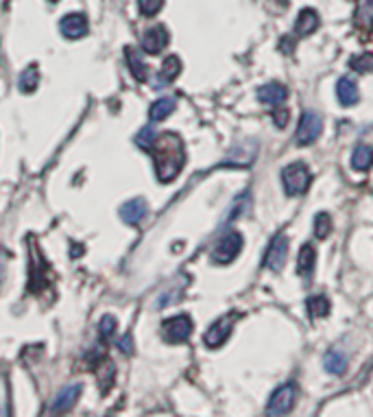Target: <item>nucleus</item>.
<instances>
[{
    "label": "nucleus",
    "mask_w": 373,
    "mask_h": 417,
    "mask_svg": "<svg viewBox=\"0 0 373 417\" xmlns=\"http://www.w3.org/2000/svg\"><path fill=\"white\" fill-rule=\"evenodd\" d=\"M149 151L153 153L155 173L162 184L173 182V179L182 173L186 164V149H184V140L177 133L169 131V133L157 136L153 147Z\"/></svg>",
    "instance_id": "nucleus-1"
},
{
    "label": "nucleus",
    "mask_w": 373,
    "mask_h": 417,
    "mask_svg": "<svg viewBox=\"0 0 373 417\" xmlns=\"http://www.w3.org/2000/svg\"><path fill=\"white\" fill-rule=\"evenodd\" d=\"M310 182H312V173L303 162H293L282 171V184L288 197H299V194H303L310 188Z\"/></svg>",
    "instance_id": "nucleus-2"
},
{
    "label": "nucleus",
    "mask_w": 373,
    "mask_h": 417,
    "mask_svg": "<svg viewBox=\"0 0 373 417\" xmlns=\"http://www.w3.org/2000/svg\"><path fill=\"white\" fill-rule=\"evenodd\" d=\"M242 252V236L240 232H227L212 249V262L214 265H229L238 258Z\"/></svg>",
    "instance_id": "nucleus-3"
},
{
    "label": "nucleus",
    "mask_w": 373,
    "mask_h": 417,
    "mask_svg": "<svg viewBox=\"0 0 373 417\" xmlns=\"http://www.w3.org/2000/svg\"><path fill=\"white\" fill-rule=\"evenodd\" d=\"M192 319L188 315H175L171 319H166L162 324V335L164 341L169 343H186L192 335Z\"/></svg>",
    "instance_id": "nucleus-4"
},
{
    "label": "nucleus",
    "mask_w": 373,
    "mask_h": 417,
    "mask_svg": "<svg viewBox=\"0 0 373 417\" xmlns=\"http://www.w3.org/2000/svg\"><path fill=\"white\" fill-rule=\"evenodd\" d=\"M295 398H297V387L293 382H286V384L278 387L273 391V396L269 398L267 413L269 415H286L290 409H293Z\"/></svg>",
    "instance_id": "nucleus-5"
},
{
    "label": "nucleus",
    "mask_w": 373,
    "mask_h": 417,
    "mask_svg": "<svg viewBox=\"0 0 373 417\" xmlns=\"http://www.w3.org/2000/svg\"><path fill=\"white\" fill-rule=\"evenodd\" d=\"M323 129V120L316 112H303L301 120H299V127H297V133H295V142L299 147H306V145H312L316 138H319Z\"/></svg>",
    "instance_id": "nucleus-6"
},
{
    "label": "nucleus",
    "mask_w": 373,
    "mask_h": 417,
    "mask_svg": "<svg viewBox=\"0 0 373 417\" xmlns=\"http://www.w3.org/2000/svg\"><path fill=\"white\" fill-rule=\"evenodd\" d=\"M288 258V239L286 234H275L265 254V267L271 271H282Z\"/></svg>",
    "instance_id": "nucleus-7"
},
{
    "label": "nucleus",
    "mask_w": 373,
    "mask_h": 417,
    "mask_svg": "<svg viewBox=\"0 0 373 417\" xmlns=\"http://www.w3.org/2000/svg\"><path fill=\"white\" fill-rule=\"evenodd\" d=\"M231 328H233V315L220 317L218 322H214L210 328H207L205 335H203L205 345L210 347V350H216V347H220V345H223V343L229 339Z\"/></svg>",
    "instance_id": "nucleus-8"
},
{
    "label": "nucleus",
    "mask_w": 373,
    "mask_h": 417,
    "mask_svg": "<svg viewBox=\"0 0 373 417\" xmlns=\"http://www.w3.org/2000/svg\"><path fill=\"white\" fill-rule=\"evenodd\" d=\"M169 41H171L169 29L162 26V24H155L142 35V48L149 55H160L166 46H169Z\"/></svg>",
    "instance_id": "nucleus-9"
},
{
    "label": "nucleus",
    "mask_w": 373,
    "mask_h": 417,
    "mask_svg": "<svg viewBox=\"0 0 373 417\" xmlns=\"http://www.w3.org/2000/svg\"><path fill=\"white\" fill-rule=\"evenodd\" d=\"M59 31L68 39H81L88 33V18L83 13H68L59 22Z\"/></svg>",
    "instance_id": "nucleus-10"
},
{
    "label": "nucleus",
    "mask_w": 373,
    "mask_h": 417,
    "mask_svg": "<svg viewBox=\"0 0 373 417\" xmlns=\"http://www.w3.org/2000/svg\"><path fill=\"white\" fill-rule=\"evenodd\" d=\"M146 212H149L146 201H144L142 197H137V199H131V201H127V203H122V207H120V219H122L127 225H137V223H140V221L146 216Z\"/></svg>",
    "instance_id": "nucleus-11"
},
{
    "label": "nucleus",
    "mask_w": 373,
    "mask_h": 417,
    "mask_svg": "<svg viewBox=\"0 0 373 417\" xmlns=\"http://www.w3.org/2000/svg\"><path fill=\"white\" fill-rule=\"evenodd\" d=\"M258 99H260V103H265V105H282L288 99V88L282 86V83H278V81H271V83H267V86H262L258 90Z\"/></svg>",
    "instance_id": "nucleus-12"
},
{
    "label": "nucleus",
    "mask_w": 373,
    "mask_h": 417,
    "mask_svg": "<svg viewBox=\"0 0 373 417\" xmlns=\"http://www.w3.org/2000/svg\"><path fill=\"white\" fill-rule=\"evenodd\" d=\"M81 396V384H70L59 391V396L55 398V405H52V413H64L68 409H73L77 405V400Z\"/></svg>",
    "instance_id": "nucleus-13"
},
{
    "label": "nucleus",
    "mask_w": 373,
    "mask_h": 417,
    "mask_svg": "<svg viewBox=\"0 0 373 417\" xmlns=\"http://www.w3.org/2000/svg\"><path fill=\"white\" fill-rule=\"evenodd\" d=\"M314 265H316V249L306 243L301 249H299V258H297V271L303 280H308L314 271Z\"/></svg>",
    "instance_id": "nucleus-14"
},
{
    "label": "nucleus",
    "mask_w": 373,
    "mask_h": 417,
    "mask_svg": "<svg viewBox=\"0 0 373 417\" xmlns=\"http://www.w3.org/2000/svg\"><path fill=\"white\" fill-rule=\"evenodd\" d=\"M319 29V13L314 9H301L297 22H295V31L297 35H310Z\"/></svg>",
    "instance_id": "nucleus-15"
},
{
    "label": "nucleus",
    "mask_w": 373,
    "mask_h": 417,
    "mask_svg": "<svg viewBox=\"0 0 373 417\" xmlns=\"http://www.w3.org/2000/svg\"><path fill=\"white\" fill-rule=\"evenodd\" d=\"M336 96L338 101L345 105V107H352L358 103V86L356 81L350 79V77H343L338 83H336Z\"/></svg>",
    "instance_id": "nucleus-16"
},
{
    "label": "nucleus",
    "mask_w": 373,
    "mask_h": 417,
    "mask_svg": "<svg viewBox=\"0 0 373 417\" xmlns=\"http://www.w3.org/2000/svg\"><path fill=\"white\" fill-rule=\"evenodd\" d=\"M179 73H182V59L177 57V55H169V57L164 59V64H162V68H160V81H157V86H166V83H173L177 77H179Z\"/></svg>",
    "instance_id": "nucleus-17"
},
{
    "label": "nucleus",
    "mask_w": 373,
    "mask_h": 417,
    "mask_svg": "<svg viewBox=\"0 0 373 417\" xmlns=\"http://www.w3.org/2000/svg\"><path fill=\"white\" fill-rule=\"evenodd\" d=\"M356 24H358V29H363V31L373 29V0H358Z\"/></svg>",
    "instance_id": "nucleus-18"
},
{
    "label": "nucleus",
    "mask_w": 373,
    "mask_h": 417,
    "mask_svg": "<svg viewBox=\"0 0 373 417\" xmlns=\"http://www.w3.org/2000/svg\"><path fill=\"white\" fill-rule=\"evenodd\" d=\"M352 166L354 171H369L373 166V149L367 145H358L352 153Z\"/></svg>",
    "instance_id": "nucleus-19"
},
{
    "label": "nucleus",
    "mask_w": 373,
    "mask_h": 417,
    "mask_svg": "<svg viewBox=\"0 0 373 417\" xmlns=\"http://www.w3.org/2000/svg\"><path fill=\"white\" fill-rule=\"evenodd\" d=\"M175 112V99H169V96H164V99L155 101L149 109V116L153 122H160L164 118H169L171 114Z\"/></svg>",
    "instance_id": "nucleus-20"
},
{
    "label": "nucleus",
    "mask_w": 373,
    "mask_h": 417,
    "mask_svg": "<svg viewBox=\"0 0 373 417\" xmlns=\"http://www.w3.org/2000/svg\"><path fill=\"white\" fill-rule=\"evenodd\" d=\"M306 308H308V315L312 319H321V317H327L329 315V299L325 295H312L308 297L306 302Z\"/></svg>",
    "instance_id": "nucleus-21"
},
{
    "label": "nucleus",
    "mask_w": 373,
    "mask_h": 417,
    "mask_svg": "<svg viewBox=\"0 0 373 417\" xmlns=\"http://www.w3.org/2000/svg\"><path fill=\"white\" fill-rule=\"evenodd\" d=\"M323 365L329 373H334V376H341V373H345V369H347V358H345V354L332 350L325 354L323 358Z\"/></svg>",
    "instance_id": "nucleus-22"
},
{
    "label": "nucleus",
    "mask_w": 373,
    "mask_h": 417,
    "mask_svg": "<svg viewBox=\"0 0 373 417\" xmlns=\"http://www.w3.org/2000/svg\"><path fill=\"white\" fill-rule=\"evenodd\" d=\"M18 86L26 94H31V92L37 90V86H39V71H37V66H29V68H26V71L20 75Z\"/></svg>",
    "instance_id": "nucleus-23"
},
{
    "label": "nucleus",
    "mask_w": 373,
    "mask_h": 417,
    "mask_svg": "<svg viewBox=\"0 0 373 417\" xmlns=\"http://www.w3.org/2000/svg\"><path fill=\"white\" fill-rule=\"evenodd\" d=\"M127 64H129L131 73H133V77H135L137 81H146L149 68H146V64L142 62V57H140V55H137L133 48H127Z\"/></svg>",
    "instance_id": "nucleus-24"
},
{
    "label": "nucleus",
    "mask_w": 373,
    "mask_h": 417,
    "mask_svg": "<svg viewBox=\"0 0 373 417\" xmlns=\"http://www.w3.org/2000/svg\"><path fill=\"white\" fill-rule=\"evenodd\" d=\"M350 68H354L356 73H373V53H363L356 55L350 59Z\"/></svg>",
    "instance_id": "nucleus-25"
},
{
    "label": "nucleus",
    "mask_w": 373,
    "mask_h": 417,
    "mask_svg": "<svg viewBox=\"0 0 373 417\" xmlns=\"http://www.w3.org/2000/svg\"><path fill=\"white\" fill-rule=\"evenodd\" d=\"M329 232H332V219H329V214L327 212H319L314 216V236L316 239H327L329 236Z\"/></svg>",
    "instance_id": "nucleus-26"
},
{
    "label": "nucleus",
    "mask_w": 373,
    "mask_h": 417,
    "mask_svg": "<svg viewBox=\"0 0 373 417\" xmlns=\"http://www.w3.org/2000/svg\"><path fill=\"white\" fill-rule=\"evenodd\" d=\"M137 7H140V13L146 18H153L162 11L164 0H137Z\"/></svg>",
    "instance_id": "nucleus-27"
},
{
    "label": "nucleus",
    "mask_w": 373,
    "mask_h": 417,
    "mask_svg": "<svg viewBox=\"0 0 373 417\" xmlns=\"http://www.w3.org/2000/svg\"><path fill=\"white\" fill-rule=\"evenodd\" d=\"M155 129L153 127H144L140 133H137V138H135V142H137V147H142V149H151L153 147V142H155Z\"/></svg>",
    "instance_id": "nucleus-28"
},
{
    "label": "nucleus",
    "mask_w": 373,
    "mask_h": 417,
    "mask_svg": "<svg viewBox=\"0 0 373 417\" xmlns=\"http://www.w3.org/2000/svg\"><path fill=\"white\" fill-rule=\"evenodd\" d=\"M288 118H290V114H288V109L284 107V103H282V105H275V109H273V120H275V124H278L280 129L286 127Z\"/></svg>",
    "instance_id": "nucleus-29"
},
{
    "label": "nucleus",
    "mask_w": 373,
    "mask_h": 417,
    "mask_svg": "<svg viewBox=\"0 0 373 417\" xmlns=\"http://www.w3.org/2000/svg\"><path fill=\"white\" fill-rule=\"evenodd\" d=\"M99 328H101V335H103V337H112L114 330H116V319H114L112 315L103 317V322H101Z\"/></svg>",
    "instance_id": "nucleus-30"
},
{
    "label": "nucleus",
    "mask_w": 373,
    "mask_h": 417,
    "mask_svg": "<svg viewBox=\"0 0 373 417\" xmlns=\"http://www.w3.org/2000/svg\"><path fill=\"white\" fill-rule=\"evenodd\" d=\"M118 347H122L124 354H129L131 352V337H124L122 341H118Z\"/></svg>",
    "instance_id": "nucleus-31"
},
{
    "label": "nucleus",
    "mask_w": 373,
    "mask_h": 417,
    "mask_svg": "<svg viewBox=\"0 0 373 417\" xmlns=\"http://www.w3.org/2000/svg\"><path fill=\"white\" fill-rule=\"evenodd\" d=\"M3 275H5V256L0 252V282H3Z\"/></svg>",
    "instance_id": "nucleus-32"
},
{
    "label": "nucleus",
    "mask_w": 373,
    "mask_h": 417,
    "mask_svg": "<svg viewBox=\"0 0 373 417\" xmlns=\"http://www.w3.org/2000/svg\"><path fill=\"white\" fill-rule=\"evenodd\" d=\"M278 3H280V5L284 7V5H288V0H278Z\"/></svg>",
    "instance_id": "nucleus-33"
}]
</instances>
